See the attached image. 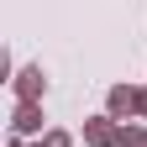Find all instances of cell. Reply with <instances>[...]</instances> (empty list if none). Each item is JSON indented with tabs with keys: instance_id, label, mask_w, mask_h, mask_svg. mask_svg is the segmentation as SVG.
<instances>
[{
	"instance_id": "3957f363",
	"label": "cell",
	"mask_w": 147,
	"mask_h": 147,
	"mask_svg": "<svg viewBox=\"0 0 147 147\" xmlns=\"http://www.w3.org/2000/svg\"><path fill=\"white\" fill-rule=\"evenodd\" d=\"M42 95H47V74H42V68H21V74H16V100H21V105H26V100L37 105Z\"/></svg>"
},
{
	"instance_id": "5b68a950",
	"label": "cell",
	"mask_w": 147,
	"mask_h": 147,
	"mask_svg": "<svg viewBox=\"0 0 147 147\" xmlns=\"http://www.w3.org/2000/svg\"><path fill=\"white\" fill-rule=\"evenodd\" d=\"M121 147H147V131L137 121H121Z\"/></svg>"
},
{
	"instance_id": "52a82bcc",
	"label": "cell",
	"mask_w": 147,
	"mask_h": 147,
	"mask_svg": "<svg viewBox=\"0 0 147 147\" xmlns=\"http://www.w3.org/2000/svg\"><path fill=\"white\" fill-rule=\"evenodd\" d=\"M142 121H147V89H142Z\"/></svg>"
},
{
	"instance_id": "8992f818",
	"label": "cell",
	"mask_w": 147,
	"mask_h": 147,
	"mask_svg": "<svg viewBox=\"0 0 147 147\" xmlns=\"http://www.w3.org/2000/svg\"><path fill=\"white\" fill-rule=\"evenodd\" d=\"M32 147H74V142H68V131H47L42 142H32Z\"/></svg>"
},
{
	"instance_id": "277c9868",
	"label": "cell",
	"mask_w": 147,
	"mask_h": 147,
	"mask_svg": "<svg viewBox=\"0 0 147 147\" xmlns=\"http://www.w3.org/2000/svg\"><path fill=\"white\" fill-rule=\"evenodd\" d=\"M11 126H16L21 137H26V131H37V126H42V105H32V100H26V105H16V116H11Z\"/></svg>"
},
{
	"instance_id": "6da1fadb",
	"label": "cell",
	"mask_w": 147,
	"mask_h": 147,
	"mask_svg": "<svg viewBox=\"0 0 147 147\" xmlns=\"http://www.w3.org/2000/svg\"><path fill=\"white\" fill-rule=\"evenodd\" d=\"M105 110H110V116H126V121H131V116H142V89H131V84H116V89H110V95H105Z\"/></svg>"
},
{
	"instance_id": "7a4b0ae2",
	"label": "cell",
	"mask_w": 147,
	"mask_h": 147,
	"mask_svg": "<svg viewBox=\"0 0 147 147\" xmlns=\"http://www.w3.org/2000/svg\"><path fill=\"white\" fill-rule=\"evenodd\" d=\"M84 142H89V147H121V121H116V116L84 121Z\"/></svg>"
}]
</instances>
